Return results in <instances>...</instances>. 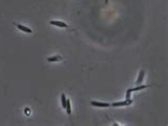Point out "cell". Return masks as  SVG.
I'll return each instance as SVG.
<instances>
[{
  "mask_svg": "<svg viewBox=\"0 0 168 126\" xmlns=\"http://www.w3.org/2000/svg\"><path fill=\"white\" fill-rule=\"evenodd\" d=\"M153 85H138V87L136 88H131V89H128L126 92V100H131V94L132 92H136V91H142L145 90L149 87H152Z\"/></svg>",
  "mask_w": 168,
  "mask_h": 126,
  "instance_id": "1",
  "label": "cell"
},
{
  "mask_svg": "<svg viewBox=\"0 0 168 126\" xmlns=\"http://www.w3.org/2000/svg\"><path fill=\"white\" fill-rule=\"evenodd\" d=\"M145 75H146V72L144 69H140V73H138V77H137V80H136V85H142L143 81H144V78H145Z\"/></svg>",
  "mask_w": 168,
  "mask_h": 126,
  "instance_id": "6",
  "label": "cell"
},
{
  "mask_svg": "<svg viewBox=\"0 0 168 126\" xmlns=\"http://www.w3.org/2000/svg\"><path fill=\"white\" fill-rule=\"evenodd\" d=\"M91 105L96 108H109L111 107V104L106 102H98V100H91Z\"/></svg>",
  "mask_w": 168,
  "mask_h": 126,
  "instance_id": "3",
  "label": "cell"
},
{
  "mask_svg": "<svg viewBox=\"0 0 168 126\" xmlns=\"http://www.w3.org/2000/svg\"><path fill=\"white\" fill-rule=\"evenodd\" d=\"M62 60H63V57H61V56H53V57L47 58V61L48 62H60Z\"/></svg>",
  "mask_w": 168,
  "mask_h": 126,
  "instance_id": "7",
  "label": "cell"
},
{
  "mask_svg": "<svg viewBox=\"0 0 168 126\" xmlns=\"http://www.w3.org/2000/svg\"><path fill=\"white\" fill-rule=\"evenodd\" d=\"M13 25H14L15 27H17L19 30L22 31V32H24V33H29V34H32L33 33L32 29L29 28V27H27V26H24V25H21V24H17V22H13Z\"/></svg>",
  "mask_w": 168,
  "mask_h": 126,
  "instance_id": "5",
  "label": "cell"
},
{
  "mask_svg": "<svg viewBox=\"0 0 168 126\" xmlns=\"http://www.w3.org/2000/svg\"><path fill=\"white\" fill-rule=\"evenodd\" d=\"M51 26H55L59 27V28H64V29H70V27L63 21H50Z\"/></svg>",
  "mask_w": 168,
  "mask_h": 126,
  "instance_id": "4",
  "label": "cell"
},
{
  "mask_svg": "<svg viewBox=\"0 0 168 126\" xmlns=\"http://www.w3.org/2000/svg\"><path fill=\"white\" fill-rule=\"evenodd\" d=\"M132 104L131 100H121V102H114L112 103L111 106L114 108H118V107H126V106H129Z\"/></svg>",
  "mask_w": 168,
  "mask_h": 126,
  "instance_id": "2",
  "label": "cell"
},
{
  "mask_svg": "<svg viewBox=\"0 0 168 126\" xmlns=\"http://www.w3.org/2000/svg\"><path fill=\"white\" fill-rule=\"evenodd\" d=\"M66 100H67V97L65 95V93H62L61 94V104H62V108L65 109V106H66Z\"/></svg>",
  "mask_w": 168,
  "mask_h": 126,
  "instance_id": "9",
  "label": "cell"
},
{
  "mask_svg": "<svg viewBox=\"0 0 168 126\" xmlns=\"http://www.w3.org/2000/svg\"><path fill=\"white\" fill-rule=\"evenodd\" d=\"M65 110H66L67 114H68V116H70V114H71V103H70V100H69V98H67V100H66Z\"/></svg>",
  "mask_w": 168,
  "mask_h": 126,
  "instance_id": "8",
  "label": "cell"
}]
</instances>
